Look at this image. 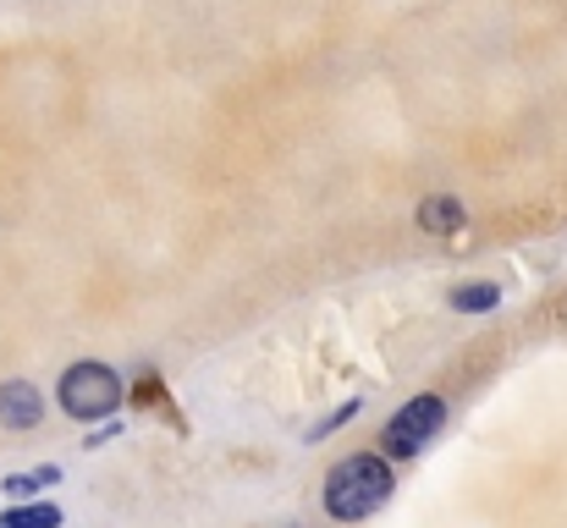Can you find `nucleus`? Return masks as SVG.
Listing matches in <instances>:
<instances>
[{
	"instance_id": "1",
	"label": "nucleus",
	"mask_w": 567,
	"mask_h": 528,
	"mask_svg": "<svg viewBox=\"0 0 567 528\" xmlns=\"http://www.w3.org/2000/svg\"><path fill=\"white\" fill-rule=\"evenodd\" d=\"M391 490H396L391 463L359 452V457H348V463H337L326 474V513L337 524H359V518H370V513H380L391 501Z\"/></svg>"
},
{
	"instance_id": "2",
	"label": "nucleus",
	"mask_w": 567,
	"mask_h": 528,
	"mask_svg": "<svg viewBox=\"0 0 567 528\" xmlns=\"http://www.w3.org/2000/svg\"><path fill=\"white\" fill-rule=\"evenodd\" d=\"M55 396H61V407H66L78 424H94V418H111V413H116L122 380H116V369H105V363H72V369L61 374Z\"/></svg>"
},
{
	"instance_id": "3",
	"label": "nucleus",
	"mask_w": 567,
	"mask_h": 528,
	"mask_svg": "<svg viewBox=\"0 0 567 528\" xmlns=\"http://www.w3.org/2000/svg\"><path fill=\"white\" fill-rule=\"evenodd\" d=\"M441 424H446V402H441L435 391H424V396H413V402L385 424V452H391V457H419V452L441 435Z\"/></svg>"
},
{
	"instance_id": "4",
	"label": "nucleus",
	"mask_w": 567,
	"mask_h": 528,
	"mask_svg": "<svg viewBox=\"0 0 567 528\" xmlns=\"http://www.w3.org/2000/svg\"><path fill=\"white\" fill-rule=\"evenodd\" d=\"M44 418V396L33 380H6L0 385V424L6 429H33Z\"/></svg>"
},
{
	"instance_id": "5",
	"label": "nucleus",
	"mask_w": 567,
	"mask_h": 528,
	"mask_svg": "<svg viewBox=\"0 0 567 528\" xmlns=\"http://www.w3.org/2000/svg\"><path fill=\"white\" fill-rule=\"evenodd\" d=\"M463 220H468V209H463L452 193H435V198H424V204H419V226H424V231H435V237L463 231Z\"/></svg>"
},
{
	"instance_id": "6",
	"label": "nucleus",
	"mask_w": 567,
	"mask_h": 528,
	"mask_svg": "<svg viewBox=\"0 0 567 528\" xmlns=\"http://www.w3.org/2000/svg\"><path fill=\"white\" fill-rule=\"evenodd\" d=\"M502 303V287L496 281H463L457 292H452V309L457 314H485V309H496Z\"/></svg>"
},
{
	"instance_id": "7",
	"label": "nucleus",
	"mask_w": 567,
	"mask_h": 528,
	"mask_svg": "<svg viewBox=\"0 0 567 528\" xmlns=\"http://www.w3.org/2000/svg\"><path fill=\"white\" fill-rule=\"evenodd\" d=\"M55 479H61V468H50V463H44V468H28V474H6V479H0V490H6V496H17V501H28V496L50 490Z\"/></svg>"
},
{
	"instance_id": "8",
	"label": "nucleus",
	"mask_w": 567,
	"mask_h": 528,
	"mask_svg": "<svg viewBox=\"0 0 567 528\" xmlns=\"http://www.w3.org/2000/svg\"><path fill=\"white\" fill-rule=\"evenodd\" d=\"M0 528H61V513L50 501H22V507L0 513Z\"/></svg>"
}]
</instances>
